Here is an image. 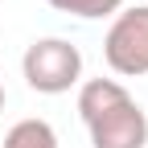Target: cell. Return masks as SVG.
Instances as JSON below:
<instances>
[{
  "mask_svg": "<svg viewBox=\"0 0 148 148\" xmlns=\"http://www.w3.org/2000/svg\"><path fill=\"white\" fill-rule=\"evenodd\" d=\"M4 148H58V132L45 119H21L4 132Z\"/></svg>",
  "mask_w": 148,
  "mask_h": 148,
  "instance_id": "cell-4",
  "label": "cell"
},
{
  "mask_svg": "<svg viewBox=\"0 0 148 148\" xmlns=\"http://www.w3.org/2000/svg\"><path fill=\"white\" fill-rule=\"evenodd\" d=\"M45 4L70 16H82V21H99V16H115L123 8V0H45Z\"/></svg>",
  "mask_w": 148,
  "mask_h": 148,
  "instance_id": "cell-5",
  "label": "cell"
},
{
  "mask_svg": "<svg viewBox=\"0 0 148 148\" xmlns=\"http://www.w3.org/2000/svg\"><path fill=\"white\" fill-rule=\"evenodd\" d=\"M78 115L90 132V148H144L148 115L115 78H86L78 86Z\"/></svg>",
  "mask_w": 148,
  "mask_h": 148,
  "instance_id": "cell-1",
  "label": "cell"
},
{
  "mask_svg": "<svg viewBox=\"0 0 148 148\" xmlns=\"http://www.w3.org/2000/svg\"><path fill=\"white\" fill-rule=\"evenodd\" d=\"M21 74L37 95H66L82 78V53L66 37H37L21 58Z\"/></svg>",
  "mask_w": 148,
  "mask_h": 148,
  "instance_id": "cell-2",
  "label": "cell"
},
{
  "mask_svg": "<svg viewBox=\"0 0 148 148\" xmlns=\"http://www.w3.org/2000/svg\"><path fill=\"white\" fill-rule=\"evenodd\" d=\"M0 111H4V82H0Z\"/></svg>",
  "mask_w": 148,
  "mask_h": 148,
  "instance_id": "cell-6",
  "label": "cell"
},
{
  "mask_svg": "<svg viewBox=\"0 0 148 148\" xmlns=\"http://www.w3.org/2000/svg\"><path fill=\"white\" fill-rule=\"evenodd\" d=\"M103 58L123 78L148 74V4L115 12V21H111V29L103 37Z\"/></svg>",
  "mask_w": 148,
  "mask_h": 148,
  "instance_id": "cell-3",
  "label": "cell"
}]
</instances>
